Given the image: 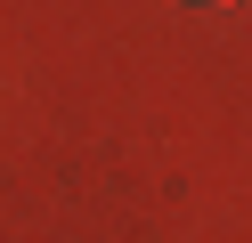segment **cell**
I'll return each instance as SVG.
<instances>
[{
    "label": "cell",
    "instance_id": "1",
    "mask_svg": "<svg viewBox=\"0 0 252 243\" xmlns=\"http://www.w3.org/2000/svg\"><path fill=\"white\" fill-rule=\"evenodd\" d=\"M195 8H228V0H195Z\"/></svg>",
    "mask_w": 252,
    "mask_h": 243
}]
</instances>
